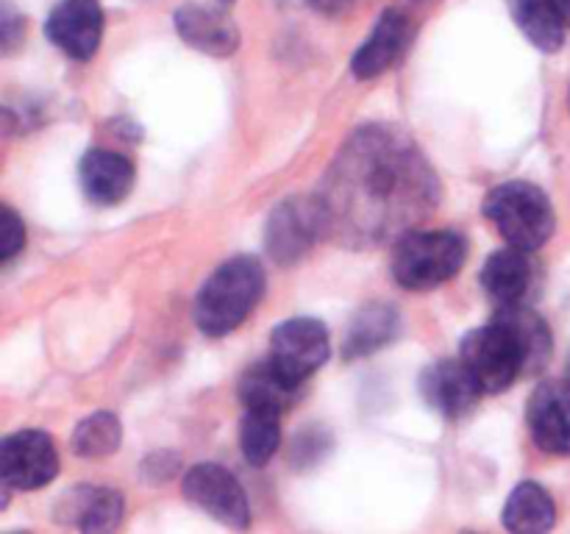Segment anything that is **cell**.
<instances>
[{
	"mask_svg": "<svg viewBox=\"0 0 570 534\" xmlns=\"http://www.w3.org/2000/svg\"><path fill=\"white\" fill-rule=\"evenodd\" d=\"M315 198L323 237L373 248L415 231L438 209L440 181L415 139L382 122L351 134Z\"/></svg>",
	"mask_w": 570,
	"mask_h": 534,
	"instance_id": "obj_1",
	"label": "cell"
},
{
	"mask_svg": "<svg viewBox=\"0 0 570 534\" xmlns=\"http://www.w3.org/2000/svg\"><path fill=\"white\" fill-rule=\"evenodd\" d=\"M265 293V267L254 256L223 261L195 298V326L209 337H226L256 309Z\"/></svg>",
	"mask_w": 570,
	"mask_h": 534,
	"instance_id": "obj_2",
	"label": "cell"
},
{
	"mask_svg": "<svg viewBox=\"0 0 570 534\" xmlns=\"http://www.w3.org/2000/svg\"><path fill=\"white\" fill-rule=\"evenodd\" d=\"M484 217L499 228L507 243L529 254L543 248L557 228L549 195L529 181H510L490 189L484 198Z\"/></svg>",
	"mask_w": 570,
	"mask_h": 534,
	"instance_id": "obj_3",
	"label": "cell"
},
{
	"mask_svg": "<svg viewBox=\"0 0 570 534\" xmlns=\"http://www.w3.org/2000/svg\"><path fill=\"white\" fill-rule=\"evenodd\" d=\"M468 245L454 231H410L395 239L393 278L404 289L423 293L451 281L462 270Z\"/></svg>",
	"mask_w": 570,
	"mask_h": 534,
	"instance_id": "obj_4",
	"label": "cell"
},
{
	"mask_svg": "<svg viewBox=\"0 0 570 534\" xmlns=\"http://www.w3.org/2000/svg\"><path fill=\"white\" fill-rule=\"evenodd\" d=\"M181 490L189 504L198 506L200 512H206L215 521L226 523L232 528L250 526L248 495H245L237 476L228 473L226 467L215 465V462H200V465L189 467Z\"/></svg>",
	"mask_w": 570,
	"mask_h": 534,
	"instance_id": "obj_5",
	"label": "cell"
},
{
	"mask_svg": "<svg viewBox=\"0 0 570 534\" xmlns=\"http://www.w3.org/2000/svg\"><path fill=\"white\" fill-rule=\"evenodd\" d=\"M59 473V454L53 437L37 428L9 434L0 443V478L6 490H39Z\"/></svg>",
	"mask_w": 570,
	"mask_h": 534,
	"instance_id": "obj_6",
	"label": "cell"
},
{
	"mask_svg": "<svg viewBox=\"0 0 570 534\" xmlns=\"http://www.w3.org/2000/svg\"><path fill=\"white\" fill-rule=\"evenodd\" d=\"M323 237V215L317 198H287L271 211L265 226V248L278 265H295Z\"/></svg>",
	"mask_w": 570,
	"mask_h": 534,
	"instance_id": "obj_7",
	"label": "cell"
},
{
	"mask_svg": "<svg viewBox=\"0 0 570 534\" xmlns=\"http://www.w3.org/2000/svg\"><path fill=\"white\" fill-rule=\"evenodd\" d=\"M332 354L328 332L315 317H293L273 328L267 359L287 378L304 384Z\"/></svg>",
	"mask_w": 570,
	"mask_h": 534,
	"instance_id": "obj_8",
	"label": "cell"
},
{
	"mask_svg": "<svg viewBox=\"0 0 570 534\" xmlns=\"http://www.w3.org/2000/svg\"><path fill=\"white\" fill-rule=\"evenodd\" d=\"M50 42L76 61H89L104 37V9L98 0H59L45 22Z\"/></svg>",
	"mask_w": 570,
	"mask_h": 534,
	"instance_id": "obj_9",
	"label": "cell"
},
{
	"mask_svg": "<svg viewBox=\"0 0 570 534\" xmlns=\"http://www.w3.org/2000/svg\"><path fill=\"white\" fill-rule=\"evenodd\" d=\"M534 445L551 456H570V382H543L527 406Z\"/></svg>",
	"mask_w": 570,
	"mask_h": 534,
	"instance_id": "obj_10",
	"label": "cell"
},
{
	"mask_svg": "<svg viewBox=\"0 0 570 534\" xmlns=\"http://www.w3.org/2000/svg\"><path fill=\"white\" fill-rule=\"evenodd\" d=\"M176 31L189 48L209 56H232L239 44V31L223 3H184L176 11Z\"/></svg>",
	"mask_w": 570,
	"mask_h": 534,
	"instance_id": "obj_11",
	"label": "cell"
},
{
	"mask_svg": "<svg viewBox=\"0 0 570 534\" xmlns=\"http://www.w3.org/2000/svg\"><path fill=\"white\" fill-rule=\"evenodd\" d=\"M421 395L443 417H462L484 393L465 362L440 359L421 373Z\"/></svg>",
	"mask_w": 570,
	"mask_h": 534,
	"instance_id": "obj_12",
	"label": "cell"
},
{
	"mask_svg": "<svg viewBox=\"0 0 570 534\" xmlns=\"http://www.w3.org/2000/svg\"><path fill=\"white\" fill-rule=\"evenodd\" d=\"M534 284H538L534 261L529 259V250L515 248V245L495 250L482 267V287L495 300L499 309L527 306V300L532 298Z\"/></svg>",
	"mask_w": 570,
	"mask_h": 534,
	"instance_id": "obj_13",
	"label": "cell"
},
{
	"mask_svg": "<svg viewBox=\"0 0 570 534\" xmlns=\"http://www.w3.org/2000/svg\"><path fill=\"white\" fill-rule=\"evenodd\" d=\"M56 521L81 532H111L122 521V495L111 487H72L56 504Z\"/></svg>",
	"mask_w": 570,
	"mask_h": 534,
	"instance_id": "obj_14",
	"label": "cell"
},
{
	"mask_svg": "<svg viewBox=\"0 0 570 534\" xmlns=\"http://www.w3.org/2000/svg\"><path fill=\"white\" fill-rule=\"evenodd\" d=\"M81 189L92 204L117 206L134 189V165L115 150L92 148L78 165Z\"/></svg>",
	"mask_w": 570,
	"mask_h": 534,
	"instance_id": "obj_15",
	"label": "cell"
},
{
	"mask_svg": "<svg viewBox=\"0 0 570 534\" xmlns=\"http://www.w3.org/2000/svg\"><path fill=\"white\" fill-rule=\"evenodd\" d=\"M406 42H410V20L401 11L387 9L379 17L376 28L365 39V44L351 59V72L362 81L382 76L404 53Z\"/></svg>",
	"mask_w": 570,
	"mask_h": 534,
	"instance_id": "obj_16",
	"label": "cell"
},
{
	"mask_svg": "<svg viewBox=\"0 0 570 534\" xmlns=\"http://www.w3.org/2000/svg\"><path fill=\"white\" fill-rule=\"evenodd\" d=\"M239 400L243 406H262V409L284 412L301 395V384L284 376L271 359L250 365L239 378Z\"/></svg>",
	"mask_w": 570,
	"mask_h": 534,
	"instance_id": "obj_17",
	"label": "cell"
},
{
	"mask_svg": "<svg viewBox=\"0 0 570 534\" xmlns=\"http://www.w3.org/2000/svg\"><path fill=\"white\" fill-rule=\"evenodd\" d=\"M399 312L390 304H371L354 317L348 334H345L343 354L348 359H360V356L373 354V350L384 348L387 343H393L399 337Z\"/></svg>",
	"mask_w": 570,
	"mask_h": 534,
	"instance_id": "obj_18",
	"label": "cell"
},
{
	"mask_svg": "<svg viewBox=\"0 0 570 534\" xmlns=\"http://www.w3.org/2000/svg\"><path fill=\"white\" fill-rule=\"evenodd\" d=\"M557 521V506L540 484L521 482L504 506V526L518 534L549 532Z\"/></svg>",
	"mask_w": 570,
	"mask_h": 534,
	"instance_id": "obj_19",
	"label": "cell"
},
{
	"mask_svg": "<svg viewBox=\"0 0 570 534\" xmlns=\"http://www.w3.org/2000/svg\"><path fill=\"white\" fill-rule=\"evenodd\" d=\"M523 37L543 53H557L566 42V20L551 0H507Z\"/></svg>",
	"mask_w": 570,
	"mask_h": 534,
	"instance_id": "obj_20",
	"label": "cell"
},
{
	"mask_svg": "<svg viewBox=\"0 0 570 534\" xmlns=\"http://www.w3.org/2000/svg\"><path fill=\"white\" fill-rule=\"evenodd\" d=\"M282 445V412L262 409V406H245L243 423H239V448L248 465L262 467L276 456Z\"/></svg>",
	"mask_w": 570,
	"mask_h": 534,
	"instance_id": "obj_21",
	"label": "cell"
},
{
	"mask_svg": "<svg viewBox=\"0 0 570 534\" xmlns=\"http://www.w3.org/2000/svg\"><path fill=\"white\" fill-rule=\"evenodd\" d=\"M122 428L111 412H95V415L83 417L72 432V454L81 459H100L120 448Z\"/></svg>",
	"mask_w": 570,
	"mask_h": 534,
	"instance_id": "obj_22",
	"label": "cell"
},
{
	"mask_svg": "<svg viewBox=\"0 0 570 534\" xmlns=\"http://www.w3.org/2000/svg\"><path fill=\"white\" fill-rule=\"evenodd\" d=\"M26 245V228H22L20 215L9 206H3L0 211V261H11Z\"/></svg>",
	"mask_w": 570,
	"mask_h": 534,
	"instance_id": "obj_23",
	"label": "cell"
},
{
	"mask_svg": "<svg viewBox=\"0 0 570 534\" xmlns=\"http://www.w3.org/2000/svg\"><path fill=\"white\" fill-rule=\"evenodd\" d=\"M354 3L356 0H309L312 9L321 11L323 17H343Z\"/></svg>",
	"mask_w": 570,
	"mask_h": 534,
	"instance_id": "obj_24",
	"label": "cell"
},
{
	"mask_svg": "<svg viewBox=\"0 0 570 534\" xmlns=\"http://www.w3.org/2000/svg\"><path fill=\"white\" fill-rule=\"evenodd\" d=\"M551 3L557 6V11H560V14H562L566 26H570V0H551Z\"/></svg>",
	"mask_w": 570,
	"mask_h": 534,
	"instance_id": "obj_25",
	"label": "cell"
},
{
	"mask_svg": "<svg viewBox=\"0 0 570 534\" xmlns=\"http://www.w3.org/2000/svg\"><path fill=\"white\" fill-rule=\"evenodd\" d=\"M566 378L570 382V356H568V367H566Z\"/></svg>",
	"mask_w": 570,
	"mask_h": 534,
	"instance_id": "obj_26",
	"label": "cell"
},
{
	"mask_svg": "<svg viewBox=\"0 0 570 534\" xmlns=\"http://www.w3.org/2000/svg\"><path fill=\"white\" fill-rule=\"evenodd\" d=\"M217 3H223V6H226V3H232V0H217Z\"/></svg>",
	"mask_w": 570,
	"mask_h": 534,
	"instance_id": "obj_27",
	"label": "cell"
}]
</instances>
